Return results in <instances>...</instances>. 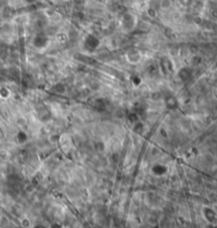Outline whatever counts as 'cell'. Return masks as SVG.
Listing matches in <instances>:
<instances>
[{"mask_svg":"<svg viewBox=\"0 0 217 228\" xmlns=\"http://www.w3.org/2000/svg\"><path fill=\"white\" fill-rule=\"evenodd\" d=\"M172 6H173L172 0H160V2H159V6H160V9L163 10V11L170 10L172 8Z\"/></svg>","mask_w":217,"mask_h":228,"instance_id":"obj_1","label":"cell"}]
</instances>
